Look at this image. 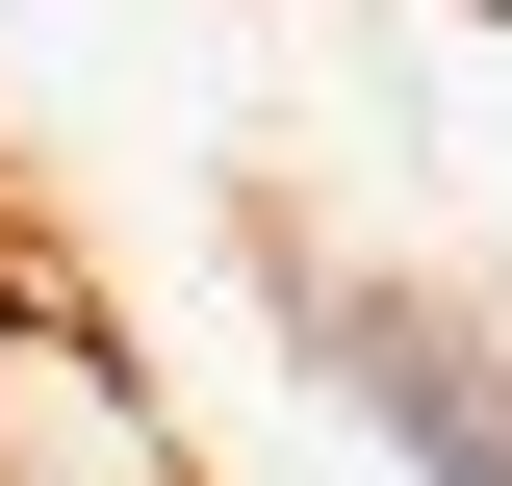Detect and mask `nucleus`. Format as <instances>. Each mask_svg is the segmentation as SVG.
<instances>
[{
    "mask_svg": "<svg viewBox=\"0 0 512 486\" xmlns=\"http://www.w3.org/2000/svg\"><path fill=\"white\" fill-rule=\"evenodd\" d=\"M308 333L436 486H512V333H461V307H308Z\"/></svg>",
    "mask_w": 512,
    "mask_h": 486,
    "instance_id": "obj_1",
    "label": "nucleus"
}]
</instances>
